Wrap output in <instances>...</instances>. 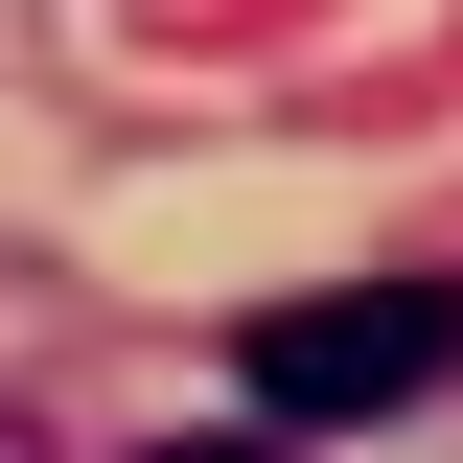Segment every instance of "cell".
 Masks as SVG:
<instances>
[{
    "mask_svg": "<svg viewBox=\"0 0 463 463\" xmlns=\"http://www.w3.org/2000/svg\"><path fill=\"white\" fill-rule=\"evenodd\" d=\"M440 371H463V279H347V301H255V325H232L255 440H279V417H417Z\"/></svg>",
    "mask_w": 463,
    "mask_h": 463,
    "instance_id": "6da1fadb",
    "label": "cell"
},
{
    "mask_svg": "<svg viewBox=\"0 0 463 463\" xmlns=\"http://www.w3.org/2000/svg\"><path fill=\"white\" fill-rule=\"evenodd\" d=\"M139 463H279V440H255V417H185V440H139Z\"/></svg>",
    "mask_w": 463,
    "mask_h": 463,
    "instance_id": "7a4b0ae2",
    "label": "cell"
}]
</instances>
